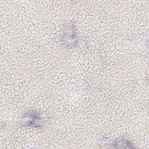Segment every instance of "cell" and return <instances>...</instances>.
I'll return each instance as SVG.
<instances>
[{
	"instance_id": "cell-1",
	"label": "cell",
	"mask_w": 149,
	"mask_h": 149,
	"mask_svg": "<svg viewBox=\"0 0 149 149\" xmlns=\"http://www.w3.org/2000/svg\"><path fill=\"white\" fill-rule=\"evenodd\" d=\"M48 120V116L36 111L26 112L21 117L20 125L22 126L38 127L42 126Z\"/></svg>"
},
{
	"instance_id": "cell-2",
	"label": "cell",
	"mask_w": 149,
	"mask_h": 149,
	"mask_svg": "<svg viewBox=\"0 0 149 149\" xmlns=\"http://www.w3.org/2000/svg\"><path fill=\"white\" fill-rule=\"evenodd\" d=\"M64 29L63 34L61 40V42L69 47L76 46L77 43V37L76 34L74 24L70 23L66 26Z\"/></svg>"
},
{
	"instance_id": "cell-3",
	"label": "cell",
	"mask_w": 149,
	"mask_h": 149,
	"mask_svg": "<svg viewBox=\"0 0 149 149\" xmlns=\"http://www.w3.org/2000/svg\"><path fill=\"white\" fill-rule=\"evenodd\" d=\"M112 147L115 148H134V146L131 143L130 141L123 137H119L115 140L112 144Z\"/></svg>"
}]
</instances>
